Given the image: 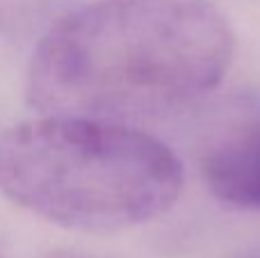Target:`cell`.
Wrapping results in <instances>:
<instances>
[{"mask_svg":"<svg viewBox=\"0 0 260 258\" xmlns=\"http://www.w3.org/2000/svg\"><path fill=\"white\" fill-rule=\"evenodd\" d=\"M233 57L210 0H94L39 39L25 94L41 114L142 128L210 96Z\"/></svg>","mask_w":260,"mask_h":258,"instance_id":"6da1fadb","label":"cell"},{"mask_svg":"<svg viewBox=\"0 0 260 258\" xmlns=\"http://www.w3.org/2000/svg\"><path fill=\"white\" fill-rule=\"evenodd\" d=\"M180 158L144 128L41 114L0 135V192L27 213L80 233H119L180 199Z\"/></svg>","mask_w":260,"mask_h":258,"instance_id":"7a4b0ae2","label":"cell"},{"mask_svg":"<svg viewBox=\"0 0 260 258\" xmlns=\"http://www.w3.org/2000/svg\"><path fill=\"white\" fill-rule=\"evenodd\" d=\"M199 169L217 201L260 213V121L217 140L206 149Z\"/></svg>","mask_w":260,"mask_h":258,"instance_id":"3957f363","label":"cell"},{"mask_svg":"<svg viewBox=\"0 0 260 258\" xmlns=\"http://www.w3.org/2000/svg\"><path fill=\"white\" fill-rule=\"evenodd\" d=\"M238 258H260V247H253V249H247L242 251Z\"/></svg>","mask_w":260,"mask_h":258,"instance_id":"277c9868","label":"cell"},{"mask_svg":"<svg viewBox=\"0 0 260 258\" xmlns=\"http://www.w3.org/2000/svg\"><path fill=\"white\" fill-rule=\"evenodd\" d=\"M53 258H94V256H85V254H73V251H69V254H57Z\"/></svg>","mask_w":260,"mask_h":258,"instance_id":"5b68a950","label":"cell"}]
</instances>
